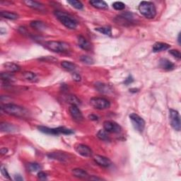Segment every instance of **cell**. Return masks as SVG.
I'll list each match as a JSON object with an SVG mask.
<instances>
[{
    "instance_id": "obj_1",
    "label": "cell",
    "mask_w": 181,
    "mask_h": 181,
    "mask_svg": "<svg viewBox=\"0 0 181 181\" xmlns=\"http://www.w3.org/2000/svg\"><path fill=\"white\" fill-rule=\"evenodd\" d=\"M2 110L7 114L18 118H25L28 115V110L25 108L12 103H7L2 105Z\"/></svg>"
},
{
    "instance_id": "obj_2",
    "label": "cell",
    "mask_w": 181,
    "mask_h": 181,
    "mask_svg": "<svg viewBox=\"0 0 181 181\" xmlns=\"http://www.w3.org/2000/svg\"><path fill=\"white\" fill-rule=\"evenodd\" d=\"M54 13H55L56 18H58L66 28L72 30L77 28L78 26L77 21L75 20L74 18H72L71 16L68 15L65 12H60V11H55Z\"/></svg>"
},
{
    "instance_id": "obj_3",
    "label": "cell",
    "mask_w": 181,
    "mask_h": 181,
    "mask_svg": "<svg viewBox=\"0 0 181 181\" xmlns=\"http://www.w3.org/2000/svg\"><path fill=\"white\" fill-rule=\"evenodd\" d=\"M138 9L141 14L147 18H153L156 15V9L153 2H142Z\"/></svg>"
},
{
    "instance_id": "obj_4",
    "label": "cell",
    "mask_w": 181,
    "mask_h": 181,
    "mask_svg": "<svg viewBox=\"0 0 181 181\" xmlns=\"http://www.w3.org/2000/svg\"><path fill=\"white\" fill-rule=\"evenodd\" d=\"M45 47L55 53H67L70 50V45L67 43L62 41H48L44 43Z\"/></svg>"
},
{
    "instance_id": "obj_5",
    "label": "cell",
    "mask_w": 181,
    "mask_h": 181,
    "mask_svg": "<svg viewBox=\"0 0 181 181\" xmlns=\"http://www.w3.org/2000/svg\"><path fill=\"white\" fill-rule=\"evenodd\" d=\"M38 129L40 132H43V133L47 134H53V135H59V134H71L74 133L72 129H67L65 128H63V127H60V128H49L48 127H44V126H38Z\"/></svg>"
},
{
    "instance_id": "obj_6",
    "label": "cell",
    "mask_w": 181,
    "mask_h": 181,
    "mask_svg": "<svg viewBox=\"0 0 181 181\" xmlns=\"http://www.w3.org/2000/svg\"><path fill=\"white\" fill-rule=\"evenodd\" d=\"M90 104L94 108L98 110H105L109 108L110 103L108 100L104 98H92L90 100Z\"/></svg>"
},
{
    "instance_id": "obj_7",
    "label": "cell",
    "mask_w": 181,
    "mask_h": 181,
    "mask_svg": "<svg viewBox=\"0 0 181 181\" xmlns=\"http://www.w3.org/2000/svg\"><path fill=\"white\" fill-rule=\"evenodd\" d=\"M129 118L134 129L139 132H142L145 127V122L143 118L136 113H132L129 115Z\"/></svg>"
},
{
    "instance_id": "obj_8",
    "label": "cell",
    "mask_w": 181,
    "mask_h": 181,
    "mask_svg": "<svg viewBox=\"0 0 181 181\" xmlns=\"http://www.w3.org/2000/svg\"><path fill=\"white\" fill-rule=\"evenodd\" d=\"M169 118L170 122L172 128L175 130L180 131V115L177 110L170 109L169 110Z\"/></svg>"
},
{
    "instance_id": "obj_9",
    "label": "cell",
    "mask_w": 181,
    "mask_h": 181,
    "mask_svg": "<svg viewBox=\"0 0 181 181\" xmlns=\"http://www.w3.org/2000/svg\"><path fill=\"white\" fill-rule=\"evenodd\" d=\"M103 128L107 132L110 133H119L122 129L118 123L113 121H105L103 123Z\"/></svg>"
},
{
    "instance_id": "obj_10",
    "label": "cell",
    "mask_w": 181,
    "mask_h": 181,
    "mask_svg": "<svg viewBox=\"0 0 181 181\" xmlns=\"http://www.w3.org/2000/svg\"><path fill=\"white\" fill-rule=\"evenodd\" d=\"M75 150L79 155L83 156V157H91L93 154L92 150L85 144H77L75 147Z\"/></svg>"
},
{
    "instance_id": "obj_11",
    "label": "cell",
    "mask_w": 181,
    "mask_h": 181,
    "mask_svg": "<svg viewBox=\"0 0 181 181\" xmlns=\"http://www.w3.org/2000/svg\"><path fill=\"white\" fill-rule=\"evenodd\" d=\"M69 113L74 120L77 121V122H81L83 120V114L77 105H72L69 108Z\"/></svg>"
},
{
    "instance_id": "obj_12",
    "label": "cell",
    "mask_w": 181,
    "mask_h": 181,
    "mask_svg": "<svg viewBox=\"0 0 181 181\" xmlns=\"http://www.w3.org/2000/svg\"><path fill=\"white\" fill-rule=\"evenodd\" d=\"M93 159L97 164L102 167H109L112 164L111 161L108 158L105 157L103 156L96 155L94 156Z\"/></svg>"
},
{
    "instance_id": "obj_13",
    "label": "cell",
    "mask_w": 181,
    "mask_h": 181,
    "mask_svg": "<svg viewBox=\"0 0 181 181\" xmlns=\"http://www.w3.org/2000/svg\"><path fill=\"white\" fill-rule=\"evenodd\" d=\"M159 67L166 71H171L175 68V64L168 59L163 58L159 60Z\"/></svg>"
},
{
    "instance_id": "obj_14",
    "label": "cell",
    "mask_w": 181,
    "mask_h": 181,
    "mask_svg": "<svg viewBox=\"0 0 181 181\" xmlns=\"http://www.w3.org/2000/svg\"><path fill=\"white\" fill-rule=\"evenodd\" d=\"M77 40H78V45H79V46L82 48V49L87 51L91 50V44L84 37L82 36H78Z\"/></svg>"
},
{
    "instance_id": "obj_15",
    "label": "cell",
    "mask_w": 181,
    "mask_h": 181,
    "mask_svg": "<svg viewBox=\"0 0 181 181\" xmlns=\"http://www.w3.org/2000/svg\"><path fill=\"white\" fill-rule=\"evenodd\" d=\"M96 88L99 92L103 93H109L113 91L111 86L108 84H105L103 83H96Z\"/></svg>"
},
{
    "instance_id": "obj_16",
    "label": "cell",
    "mask_w": 181,
    "mask_h": 181,
    "mask_svg": "<svg viewBox=\"0 0 181 181\" xmlns=\"http://www.w3.org/2000/svg\"><path fill=\"white\" fill-rule=\"evenodd\" d=\"M170 48V45L167 43L158 42L156 43L154 45H153V52L158 53L161 52V51L166 50Z\"/></svg>"
},
{
    "instance_id": "obj_17",
    "label": "cell",
    "mask_w": 181,
    "mask_h": 181,
    "mask_svg": "<svg viewBox=\"0 0 181 181\" xmlns=\"http://www.w3.org/2000/svg\"><path fill=\"white\" fill-rule=\"evenodd\" d=\"M72 174L74 176L77 177L78 178H83V179H86L88 178V174L82 168H74L72 170Z\"/></svg>"
},
{
    "instance_id": "obj_18",
    "label": "cell",
    "mask_w": 181,
    "mask_h": 181,
    "mask_svg": "<svg viewBox=\"0 0 181 181\" xmlns=\"http://www.w3.org/2000/svg\"><path fill=\"white\" fill-rule=\"evenodd\" d=\"M23 3L25 4L26 6H28V7H31L32 8V9H38V10L44 9V7H43V5L42 4H40V2L31 1V0H26V1H23Z\"/></svg>"
},
{
    "instance_id": "obj_19",
    "label": "cell",
    "mask_w": 181,
    "mask_h": 181,
    "mask_svg": "<svg viewBox=\"0 0 181 181\" xmlns=\"http://www.w3.org/2000/svg\"><path fill=\"white\" fill-rule=\"evenodd\" d=\"M93 7L100 9H107L108 8L107 3L104 1H100V0H91L89 2Z\"/></svg>"
},
{
    "instance_id": "obj_20",
    "label": "cell",
    "mask_w": 181,
    "mask_h": 181,
    "mask_svg": "<svg viewBox=\"0 0 181 181\" xmlns=\"http://www.w3.org/2000/svg\"><path fill=\"white\" fill-rule=\"evenodd\" d=\"M4 68L6 69L7 71L9 73H14L17 72L21 69L20 67L18 64L12 63H7L4 64Z\"/></svg>"
},
{
    "instance_id": "obj_21",
    "label": "cell",
    "mask_w": 181,
    "mask_h": 181,
    "mask_svg": "<svg viewBox=\"0 0 181 181\" xmlns=\"http://www.w3.org/2000/svg\"><path fill=\"white\" fill-rule=\"evenodd\" d=\"M30 26L33 28L38 30V31H45V30L46 29V25H45V23L40 21H31V23H30Z\"/></svg>"
},
{
    "instance_id": "obj_22",
    "label": "cell",
    "mask_w": 181,
    "mask_h": 181,
    "mask_svg": "<svg viewBox=\"0 0 181 181\" xmlns=\"http://www.w3.org/2000/svg\"><path fill=\"white\" fill-rule=\"evenodd\" d=\"M0 15L2 18H7V19L10 20H16L18 18V15L16 13L7 12V11H2L0 12Z\"/></svg>"
},
{
    "instance_id": "obj_23",
    "label": "cell",
    "mask_w": 181,
    "mask_h": 181,
    "mask_svg": "<svg viewBox=\"0 0 181 181\" xmlns=\"http://www.w3.org/2000/svg\"><path fill=\"white\" fill-rule=\"evenodd\" d=\"M61 65L64 69L69 72H74L77 68L76 64L69 61H63L61 63Z\"/></svg>"
},
{
    "instance_id": "obj_24",
    "label": "cell",
    "mask_w": 181,
    "mask_h": 181,
    "mask_svg": "<svg viewBox=\"0 0 181 181\" xmlns=\"http://www.w3.org/2000/svg\"><path fill=\"white\" fill-rule=\"evenodd\" d=\"M23 77L29 82H36L38 81V77L35 73L26 72L23 74Z\"/></svg>"
},
{
    "instance_id": "obj_25",
    "label": "cell",
    "mask_w": 181,
    "mask_h": 181,
    "mask_svg": "<svg viewBox=\"0 0 181 181\" xmlns=\"http://www.w3.org/2000/svg\"><path fill=\"white\" fill-rule=\"evenodd\" d=\"M27 170L28 171L35 173V172H39L41 170L42 167L39 163H29L27 164Z\"/></svg>"
},
{
    "instance_id": "obj_26",
    "label": "cell",
    "mask_w": 181,
    "mask_h": 181,
    "mask_svg": "<svg viewBox=\"0 0 181 181\" xmlns=\"http://www.w3.org/2000/svg\"><path fill=\"white\" fill-rule=\"evenodd\" d=\"M0 129L2 132H12L13 130H15L14 126L11 125V124L7 123H2L0 125Z\"/></svg>"
},
{
    "instance_id": "obj_27",
    "label": "cell",
    "mask_w": 181,
    "mask_h": 181,
    "mask_svg": "<svg viewBox=\"0 0 181 181\" xmlns=\"http://www.w3.org/2000/svg\"><path fill=\"white\" fill-rule=\"evenodd\" d=\"M48 156H49L50 158L57 159V160H59L61 161H64V160H66V159L67 158V156L63 153L53 152V153H50V154L48 155Z\"/></svg>"
},
{
    "instance_id": "obj_28",
    "label": "cell",
    "mask_w": 181,
    "mask_h": 181,
    "mask_svg": "<svg viewBox=\"0 0 181 181\" xmlns=\"http://www.w3.org/2000/svg\"><path fill=\"white\" fill-rule=\"evenodd\" d=\"M1 79L5 83H9L13 81V77L12 75V73L5 72L1 74Z\"/></svg>"
},
{
    "instance_id": "obj_29",
    "label": "cell",
    "mask_w": 181,
    "mask_h": 181,
    "mask_svg": "<svg viewBox=\"0 0 181 181\" xmlns=\"http://www.w3.org/2000/svg\"><path fill=\"white\" fill-rule=\"evenodd\" d=\"M67 101L71 105H78L81 103L80 100L77 98L76 96L68 95L67 96Z\"/></svg>"
},
{
    "instance_id": "obj_30",
    "label": "cell",
    "mask_w": 181,
    "mask_h": 181,
    "mask_svg": "<svg viewBox=\"0 0 181 181\" xmlns=\"http://www.w3.org/2000/svg\"><path fill=\"white\" fill-rule=\"evenodd\" d=\"M96 31L99 32L103 35H105V36H111L112 34V31L110 27H100V28H96Z\"/></svg>"
},
{
    "instance_id": "obj_31",
    "label": "cell",
    "mask_w": 181,
    "mask_h": 181,
    "mask_svg": "<svg viewBox=\"0 0 181 181\" xmlns=\"http://www.w3.org/2000/svg\"><path fill=\"white\" fill-rule=\"evenodd\" d=\"M67 2H68L72 7L75 8V9L79 10L83 9V5L82 2L79 1H77V0H69V1H67Z\"/></svg>"
},
{
    "instance_id": "obj_32",
    "label": "cell",
    "mask_w": 181,
    "mask_h": 181,
    "mask_svg": "<svg viewBox=\"0 0 181 181\" xmlns=\"http://www.w3.org/2000/svg\"><path fill=\"white\" fill-rule=\"evenodd\" d=\"M97 137L101 140H103V141H108L109 140L108 135L107 132L105 131V129L104 130L101 129V130L97 133Z\"/></svg>"
},
{
    "instance_id": "obj_33",
    "label": "cell",
    "mask_w": 181,
    "mask_h": 181,
    "mask_svg": "<svg viewBox=\"0 0 181 181\" xmlns=\"http://www.w3.org/2000/svg\"><path fill=\"white\" fill-rule=\"evenodd\" d=\"M80 60L82 62V63L87 64H92L94 63L93 59L90 56L87 55H82L80 58Z\"/></svg>"
},
{
    "instance_id": "obj_34",
    "label": "cell",
    "mask_w": 181,
    "mask_h": 181,
    "mask_svg": "<svg viewBox=\"0 0 181 181\" xmlns=\"http://www.w3.org/2000/svg\"><path fill=\"white\" fill-rule=\"evenodd\" d=\"M113 7L117 11H123L125 9V4L121 2H116L113 4Z\"/></svg>"
},
{
    "instance_id": "obj_35",
    "label": "cell",
    "mask_w": 181,
    "mask_h": 181,
    "mask_svg": "<svg viewBox=\"0 0 181 181\" xmlns=\"http://www.w3.org/2000/svg\"><path fill=\"white\" fill-rule=\"evenodd\" d=\"M1 172H2V174L3 175L4 178H6V179L8 180H11V178H10V175L9 174V173H8L7 168H5V167L2 165L1 166Z\"/></svg>"
},
{
    "instance_id": "obj_36",
    "label": "cell",
    "mask_w": 181,
    "mask_h": 181,
    "mask_svg": "<svg viewBox=\"0 0 181 181\" xmlns=\"http://www.w3.org/2000/svg\"><path fill=\"white\" fill-rule=\"evenodd\" d=\"M169 53L171 54V55H173L178 59H180L181 58V55H180V51H178V50H169Z\"/></svg>"
},
{
    "instance_id": "obj_37",
    "label": "cell",
    "mask_w": 181,
    "mask_h": 181,
    "mask_svg": "<svg viewBox=\"0 0 181 181\" xmlns=\"http://www.w3.org/2000/svg\"><path fill=\"white\" fill-rule=\"evenodd\" d=\"M47 177H48V175L45 172L39 171L38 173V178L40 180H46Z\"/></svg>"
},
{
    "instance_id": "obj_38",
    "label": "cell",
    "mask_w": 181,
    "mask_h": 181,
    "mask_svg": "<svg viewBox=\"0 0 181 181\" xmlns=\"http://www.w3.org/2000/svg\"><path fill=\"white\" fill-rule=\"evenodd\" d=\"M72 78H73V80L76 81V82H80V81L82 80V77H81L80 75L78 74V73H76V72L73 73Z\"/></svg>"
},
{
    "instance_id": "obj_39",
    "label": "cell",
    "mask_w": 181,
    "mask_h": 181,
    "mask_svg": "<svg viewBox=\"0 0 181 181\" xmlns=\"http://www.w3.org/2000/svg\"><path fill=\"white\" fill-rule=\"evenodd\" d=\"M88 118L90 119V120H94V121H96V120H98V118L97 117L96 115H93V114H91L88 116Z\"/></svg>"
},
{
    "instance_id": "obj_40",
    "label": "cell",
    "mask_w": 181,
    "mask_h": 181,
    "mask_svg": "<svg viewBox=\"0 0 181 181\" xmlns=\"http://www.w3.org/2000/svg\"><path fill=\"white\" fill-rule=\"evenodd\" d=\"M133 82V79H132L131 76H129V77L127 78V79H125V83H126V84H128V83H131V82Z\"/></svg>"
},
{
    "instance_id": "obj_41",
    "label": "cell",
    "mask_w": 181,
    "mask_h": 181,
    "mask_svg": "<svg viewBox=\"0 0 181 181\" xmlns=\"http://www.w3.org/2000/svg\"><path fill=\"white\" fill-rule=\"evenodd\" d=\"M8 152V149L6 148H1V153L2 154H5Z\"/></svg>"
},
{
    "instance_id": "obj_42",
    "label": "cell",
    "mask_w": 181,
    "mask_h": 181,
    "mask_svg": "<svg viewBox=\"0 0 181 181\" xmlns=\"http://www.w3.org/2000/svg\"><path fill=\"white\" fill-rule=\"evenodd\" d=\"M14 179H15L16 180H23V178L21 177V175H15V178H14Z\"/></svg>"
},
{
    "instance_id": "obj_43",
    "label": "cell",
    "mask_w": 181,
    "mask_h": 181,
    "mask_svg": "<svg viewBox=\"0 0 181 181\" xmlns=\"http://www.w3.org/2000/svg\"><path fill=\"white\" fill-rule=\"evenodd\" d=\"M89 179L90 180H102V178H97V177H95V176H93V177H90L89 178Z\"/></svg>"
},
{
    "instance_id": "obj_44",
    "label": "cell",
    "mask_w": 181,
    "mask_h": 181,
    "mask_svg": "<svg viewBox=\"0 0 181 181\" xmlns=\"http://www.w3.org/2000/svg\"><path fill=\"white\" fill-rule=\"evenodd\" d=\"M180 33H179V35H178V43L179 44H180Z\"/></svg>"
}]
</instances>
